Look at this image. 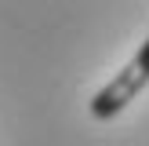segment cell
Wrapping results in <instances>:
<instances>
[{
	"instance_id": "1",
	"label": "cell",
	"mask_w": 149,
	"mask_h": 146,
	"mask_svg": "<svg viewBox=\"0 0 149 146\" xmlns=\"http://www.w3.org/2000/svg\"><path fill=\"white\" fill-rule=\"evenodd\" d=\"M146 84H149V40L135 51V58L87 102V113H91L95 121H113L127 102H135V95L142 91Z\"/></svg>"
}]
</instances>
